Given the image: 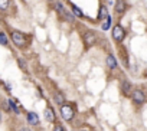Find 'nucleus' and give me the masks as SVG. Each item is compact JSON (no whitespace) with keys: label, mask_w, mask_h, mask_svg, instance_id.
Returning <instances> with one entry per match:
<instances>
[{"label":"nucleus","mask_w":147,"mask_h":131,"mask_svg":"<svg viewBox=\"0 0 147 131\" xmlns=\"http://www.w3.org/2000/svg\"><path fill=\"white\" fill-rule=\"evenodd\" d=\"M61 115L65 121H71L74 120V117H75V110H74V107L71 104H62L61 105Z\"/></svg>","instance_id":"nucleus-1"},{"label":"nucleus","mask_w":147,"mask_h":131,"mask_svg":"<svg viewBox=\"0 0 147 131\" xmlns=\"http://www.w3.org/2000/svg\"><path fill=\"white\" fill-rule=\"evenodd\" d=\"M12 40H13V43L18 48L23 49L26 46V36L22 32H19V30H12Z\"/></svg>","instance_id":"nucleus-2"},{"label":"nucleus","mask_w":147,"mask_h":131,"mask_svg":"<svg viewBox=\"0 0 147 131\" xmlns=\"http://www.w3.org/2000/svg\"><path fill=\"white\" fill-rule=\"evenodd\" d=\"M82 40H84V46H85V49H90V48L97 42V35H95V32H92V30H87V32L84 33V36H82Z\"/></svg>","instance_id":"nucleus-3"},{"label":"nucleus","mask_w":147,"mask_h":131,"mask_svg":"<svg viewBox=\"0 0 147 131\" xmlns=\"http://www.w3.org/2000/svg\"><path fill=\"white\" fill-rule=\"evenodd\" d=\"M124 38H125V30H124V28L120 26V25H115V26L113 28V39H114L115 42H123Z\"/></svg>","instance_id":"nucleus-4"},{"label":"nucleus","mask_w":147,"mask_h":131,"mask_svg":"<svg viewBox=\"0 0 147 131\" xmlns=\"http://www.w3.org/2000/svg\"><path fill=\"white\" fill-rule=\"evenodd\" d=\"M131 99H133V102H134V104L141 105V104H144V102H146V94H144L141 89H134V91H133V94H131Z\"/></svg>","instance_id":"nucleus-5"},{"label":"nucleus","mask_w":147,"mask_h":131,"mask_svg":"<svg viewBox=\"0 0 147 131\" xmlns=\"http://www.w3.org/2000/svg\"><path fill=\"white\" fill-rule=\"evenodd\" d=\"M55 9H56V12H59V15H62V16H65L68 20H74V16L75 15H72V13H68L65 9H63V6L61 5V3H55Z\"/></svg>","instance_id":"nucleus-6"},{"label":"nucleus","mask_w":147,"mask_h":131,"mask_svg":"<svg viewBox=\"0 0 147 131\" xmlns=\"http://www.w3.org/2000/svg\"><path fill=\"white\" fill-rule=\"evenodd\" d=\"M121 92H123V95H130L131 97V82L130 81H127V79H124L123 82H121Z\"/></svg>","instance_id":"nucleus-7"},{"label":"nucleus","mask_w":147,"mask_h":131,"mask_svg":"<svg viewBox=\"0 0 147 131\" xmlns=\"http://www.w3.org/2000/svg\"><path fill=\"white\" fill-rule=\"evenodd\" d=\"M114 9H115V12H117L118 15H123V13L127 10V5H125L124 0H117V3H115Z\"/></svg>","instance_id":"nucleus-8"},{"label":"nucleus","mask_w":147,"mask_h":131,"mask_svg":"<svg viewBox=\"0 0 147 131\" xmlns=\"http://www.w3.org/2000/svg\"><path fill=\"white\" fill-rule=\"evenodd\" d=\"M45 120L48 122H53L55 121V112H53L52 107H46L45 108Z\"/></svg>","instance_id":"nucleus-9"},{"label":"nucleus","mask_w":147,"mask_h":131,"mask_svg":"<svg viewBox=\"0 0 147 131\" xmlns=\"http://www.w3.org/2000/svg\"><path fill=\"white\" fill-rule=\"evenodd\" d=\"M28 122L30 124V125H38L39 124V117H38V114L36 112H28Z\"/></svg>","instance_id":"nucleus-10"},{"label":"nucleus","mask_w":147,"mask_h":131,"mask_svg":"<svg viewBox=\"0 0 147 131\" xmlns=\"http://www.w3.org/2000/svg\"><path fill=\"white\" fill-rule=\"evenodd\" d=\"M107 67H108L110 69H115V68H117V59H115V56L111 55V53L107 56Z\"/></svg>","instance_id":"nucleus-11"},{"label":"nucleus","mask_w":147,"mask_h":131,"mask_svg":"<svg viewBox=\"0 0 147 131\" xmlns=\"http://www.w3.org/2000/svg\"><path fill=\"white\" fill-rule=\"evenodd\" d=\"M53 101H55L58 105H62V104H65V99H63V95H62V94H55V97H53Z\"/></svg>","instance_id":"nucleus-12"},{"label":"nucleus","mask_w":147,"mask_h":131,"mask_svg":"<svg viewBox=\"0 0 147 131\" xmlns=\"http://www.w3.org/2000/svg\"><path fill=\"white\" fill-rule=\"evenodd\" d=\"M72 13H74V15H75L77 17H82V16H84V13H82V10H81V9H78L77 6H74V5H72Z\"/></svg>","instance_id":"nucleus-13"},{"label":"nucleus","mask_w":147,"mask_h":131,"mask_svg":"<svg viewBox=\"0 0 147 131\" xmlns=\"http://www.w3.org/2000/svg\"><path fill=\"white\" fill-rule=\"evenodd\" d=\"M102 17H108V15H107V7H104V6H101L100 15H98V19H100V20H102Z\"/></svg>","instance_id":"nucleus-14"},{"label":"nucleus","mask_w":147,"mask_h":131,"mask_svg":"<svg viewBox=\"0 0 147 131\" xmlns=\"http://www.w3.org/2000/svg\"><path fill=\"white\" fill-rule=\"evenodd\" d=\"M9 107H10V110H13V111H15V114H19V112H20V110L18 108L16 102H15V101H12V99H9Z\"/></svg>","instance_id":"nucleus-15"},{"label":"nucleus","mask_w":147,"mask_h":131,"mask_svg":"<svg viewBox=\"0 0 147 131\" xmlns=\"http://www.w3.org/2000/svg\"><path fill=\"white\" fill-rule=\"evenodd\" d=\"M9 5H10V0H0V9L3 12L9 7Z\"/></svg>","instance_id":"nucleus-16"},{"label":"nucleus","mask_w":147,"mask_h":131,"mask_svg":"<svg viewBox=\"0 0 147 131\" xmlns=\"http://www.w3.org/2000/svg\"><path fill=\"white\" fill-rule=\"evenodd\" d=\"M0 42H2V45H3V46H6V45H7V36H6V33H5V32L0 33Z\"/></svg>","instance_id":"nucleus-17"},{"label":"nucleus","mask_w":147,"mask_h":131,"mask_svg":"<svg viewBox=\"0 0 147 131\" xmlns=\"http://www.w3.org/2000/svg\"><path fill=\"white\" fill-rule=\"evenodd\" d=\"M18 63H19V67H20L23 71H26V69H28V68H26V62H25L22 58H19V59H18Z\"/></svg>","instance_id":"nucleus-18"},{"label":"nucleus","mask_w":147,"mask_h":131,"mask_svg":"<svg viewBox=\"0 0 147 131\" xmlns=\"http://www.w3.org/2000/svg\"><path fill=\"white\" fill-rule=\"evenodd\" d=\"M110 23H111V17L108 16V17H107V20H105V23L102 25V29H104V30H107V29L110 28Z\"/></svg>","instance_id":"nucleus-19"},{"label":"nucleus","mask_w":147,"mask_h":131,"mask_svg":"<svg viewBox=\"0 0 147 131\" xmlns=\"http://www.w3.org/2000/svg\"><path fill=\"white\" fill-rule=\"evenodd\" d=\"M53 131H65V130H63V127H62L61 124H56L55 128H53Z\"/></svg>","instance_id":"nucleus-20"},{"label":"nucleus","mask_w":147,"mask_h":131,"mask_svg":"<svg viewBox=\"0 0 147 131\" xmlns=\"http://www.w3.org/2000/svg\"><path fill=\"white\" fill-rule=\"evenodd\" d=\"M19 131H32L30 128H26V127H22V128H19Z\"/></svg>","instance_id":"nucleus-21"},{"label":"nucleus","mask_w":147,"mask_h":131,"mask_svg":"<svg viewBox=\"0 0 147 131\" xmlns=\"http://www.w3.org/2000/svg\"><path fill=\"white\" fill-rule=\"evenodd\" d=\"M81 131H90V130H88V128H84V130H81Z\"/></svg>","instance_id":"nucleus-22"},{"label":"nucleus","mask_w":147,"mask_h":131,"mask_svg":"<svg viewBox=\"0 0 147 131\" xmlns=\"http://www.w3.org/2000/svg\"><path fill=\"white\" fill-rule=\"evenodd\" d=\"M49 2H53V0H49Z\"/></svg>","instance_id":"nucleus-23"}]
</instances>
